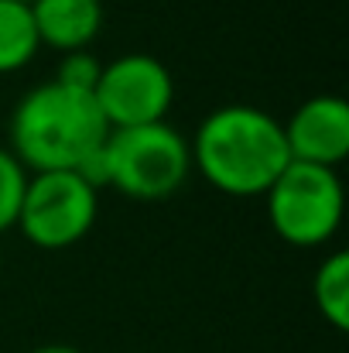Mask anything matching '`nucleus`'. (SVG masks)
Wrapping results in <instances>:
<instances>
[{
	"mask_svg": "<svg viewBox=\"0 0 349 353\" xmlns=\"http://www.w3.org/2000/svg\"><path fill=\"white\" fill-rule=\"evenodd\" d=\"M107 137L96 97L55 79L28 90L10 114V154L24 172H72Z\"/></svg>",
	"mask_w": 349,
	"mask_h": 353,
	"instance_id": "f03ea898",
	"label": "nucleus"
},
{
	"mask_svg": "<svg viewBox=\"0 0 349 353\" xmlns=\"http://www.w3.org/2000/svg\"><path fill=\"white\" fill-rule=\"evenodd\" d=\"M192 168L226 196H264L291 161L281 120L250 103L213 110L189 141Z\"/></svg>",
	"mask_w": 349,
	"mask_h": 353,
	"instance_id": "f257e3e1",
	"label": "nucleus"
},
{
	"mask_svg": "<svg viewBox=\"0 0 349 353\" xmlns=\"http://www.w3.org/2000/svg\"><path fill=\"white\" fill-rule=\"evenodd\" d=\"M291 161L336 168L349 154V103L343 97H312L281 123Z\"/></svg>",
	"mask_w": 349,
	"mask_h": 353,
	"instance_id": "0eeeda50",
	"label": "nucleus"
},
{
	"mask_svg": "<svg viewBox=\"0 0 349 353\" xmlns=\"http://www.w3.org/2000/svg\"><path fill=\"white\" fill-rule=\"evenodd\" d=\"M100 192L76 172H28L17 223L21 234L41 250H62L93 230Z\"/></svg>",
	"mask_w": 349,
	"mask_h": 353,
	"instance_id": "39448f33",
	"label": "nucleus"
},
{
	"mask_svg": "<svg viewBox=\"0 0 349 353\" xmlns=\"http://www.w3.org/2000/svg\"><path fill=\"white\" fill-rule=\"evenodd\" d=\"M264 196L274 234L295 247H322L343 223L346 196L336 168L288 161Z\"/></svg>",
	"mask_w": 349,
	"mask_h": 353,
	"instance_id": "20e7f679",
	"label": "nucleus"
},
{
	"mask_svg": "<svg viewBox=\"0 0 349 353\" xmlns=\"http://www.w3.org/2000/svg\"><path fill=\"white\" fill-rule=\"evenodd\" d=\"M31 17L38 41L55 52H79L103 28V3L100 0H31Z\"/></svg>",
	"mask_w": 349,
	"mask_h": 353,
	"instance_id": "6e6552de",
	"label": "nucleus"
},
{
	"mask_svg": "<svg viewBox=\"0 0 349 353\" xmlns=\"http://www.w3.org/2000/svg\"><path fill=\"white\" fill-rule=\"evenodd\" d=\"M41 41L34 31L31 3L0 0V76L24 69L38 55Z\"/></svg>",
	"mask_w": 349,
	"mask_h": 353,
	"instance_id": "1a4fd4ad",
	"label": "nucleus"
},
{
	"mask_svg": "<svg viewBox=\"0 0 349 353\" xmlns=\"http://www.w3.org/2000/svg\"><path fill=\"white\" fill-rule=\"evenodd\" d=\"M93 97L110 130L144 127V123L165 120L175 100V83H171V72L154 55L130 52L103 65Z\"/></svg>",
	"mask_w": 349,
	"mask_h": 353,
	"instance_id": "423d86ee",
	"label": "nucleus"
},
{
	"mask_svg": "<svg viewBox=\"0 0 349 353\" xmlns=\"http://www.w3.org/2000/svg\"><path fill=\"white\" fill-rule=\"evenodd\" d=\"M107 154H110V189L137 203L171 199L192 172L189 141L168 120L110 130Z\"/></svg>",
	"mask_w": 349,
	"mask_h": 353,
	"instance_id": "7ed1b4c3",
	"label": "nucleus"
},
{
	"mask_svg": "<svg viewBox=\"0 0 349 353\" xmlns=\"http://www.w3.org/2000/svg\"><path fill=\"white\" fill-rule=\"evenodd\" d=\"M31 353H83V350L65 347V343H52V347H38V350H31Z\"/></svg>",
	"mask_w": 349,
	"mask_h": 353,
	"instance_id": "ddd939ff",
	"label": "nucleus"
},
{
	"mask_svg": "<svg viewBox=\"0 0 349 353\" xmlns=\"http://www.w3.org/2000/svg\"><path fill=\"white\" fill-rule=\"evenodd\" d=\"M24 185H28L24 165L10 154V148H0V234L17 223L21 199H24Z\"/></svg>",
	"mask_w": 349,
	"mask_h": 353,
	"instance_id": "9b49d317",
	"label": "nucleus"
},
{
	"mask_svg": "<svg viewBox=\"0 0 349 353\" xmlns=\"http://www.w3.org/2000/svg\"><path fill=\"white\" fill-rule=\"evenodd\" d=\"M312 299L332 330H349V254L336 250L319 264L312 278Z\"/></svg>",
	"mask_w": 349,
	"mask_h": 353,
	"instance_id": "9d476101",
	"label": "nucleus"
},
{
	"mask_svg": "<svg viewBox=\"0 0 349 353\" xmlns=\"http://www.w3.org/2000/svg\"><path fill=\"white\" fill-rule=\"evenodd\" d=\"M100 72H103V62H100L89 48H79V52H65V55H62L59 72H55V83L93 93L96 83H100Z\"/></svg>",
	"mask_w": 349,
	"mask_h": 353,
	"instance_id": "f8f14e48",
	"label": "nucleus"
},
{
	"mask_svg": "<svg viewBox=\"0 0 349 353\" xmlns=\"http://www.w3.org/2000/svg\"><path fill=\"white\" fill-rule=\"evenodd\" d=\"M21 3H31V0H21Z\"/></svg>",
	"mask_w": 349,
	"mask_h": 353,
	"instance_id": "4468645a",
	"label": "nucleus"
}]
</instances>
